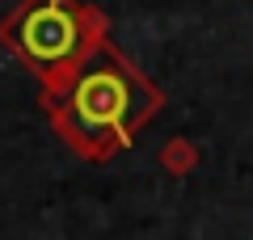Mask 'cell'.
I'll list each match as a JSON object with an SVG mask.
<instances>
[{
  "label": "cell",
  "instance_id": "obj_2",
  "mask_svg": "<svg viewBox=\"0 0 253 240\" xmlns=\"http://www.w3.org/2000/svg\"><path fill=\"white\" fill-rule=\"evenodd\" d=\"M106 38L110 21L89 0H21L9 17H0V46L38 76V97L59 93Z\"/></svg>",
  "mask_w": 253,
  "mask_h": 240
},
{
  "label": "cell",
  "instance_id": "obj_3",
  "mask_svg": "<svg viewBox=\"0 0 253 240\" xmlns=\"http://www.w3.org/2000/svg\"><path fill=\"white\" fill-rule=\"evenodd\" d=\"M199 160H203L199 143L186 139V135H177V139H169L161 148V169L169 173V177H190V173L199 169Z\"/></svg>",
  "mask_w": 253,
  "mask_h": 240
},
{
  "label": "cell",
  "instance_id": "obj_1",
  "mask_svg": "<svg viewBox=\"0 0 253 240\" xmlns=\"http://www.w3.org/2000/svg\"><path fill=\"white\" fill-rule=\"evenodd\" d=\"M63 148L89 164H106L135 148L139 131L165 110V93L114 42H101L76 76L51 97H38Z\"/></svg>",
  "mask_w": 253,
  "mask_h": 240
}]
</instances>
